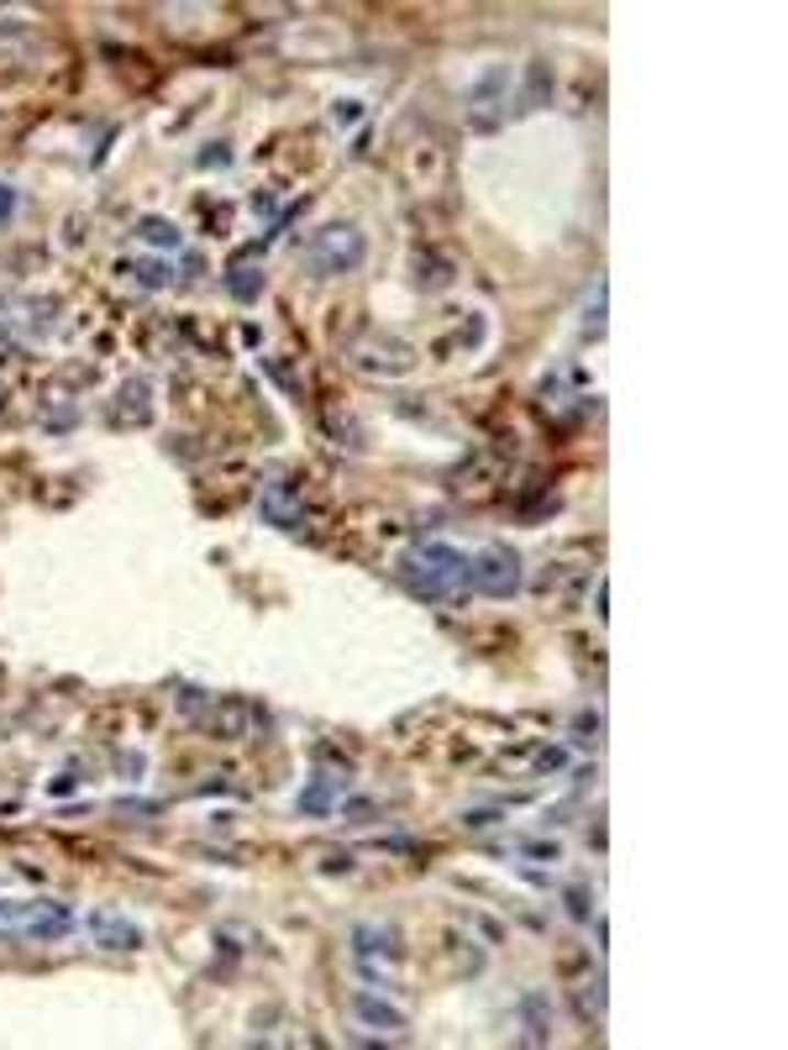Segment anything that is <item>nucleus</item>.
<instances>
[{"mask_svg": "<svg viewBox=\"0 0 788 1050\" xmlns=\"http://www.w3.org/2000/svg\"><path fill=\"white\" fill-rule=\"evenodd\" d=\"M400 583L415 599L453 604V599L468 594V557L457 547H447V541H421L415 551L400 557Z\"/></svg>", "mask_w": 788, "mask_h": 1050, "instance_id": "f257e3e1", "label": "nucleus"}, {"mask_svg": "<svg viewBox=\"0 0 788 1050\" xmlns=\"http://www.w3.org/2000/svg\"><path fill=\"white\" fill-rule=\"evenodd\" d=\"M74 930L79 919L58 898H0V946H53Z\"/></svg>", "mask_w": 788, "mask_h": 1050, "instance_id": "f03ea898", "label": "nucleus"}, {"mask_svg": "<svg viewBox=\"0 0 788 1050\" xmlns=\"http://www.w3.org/2000/svg\"><path fill=\"white\" fill-rule=\"evenodd\" d=\"M521 583H525V568H521V551L515 547L495 541V547H484L478 557H468V589H478L484 599L521 594Z\"/></svg>", "mask_w": 788, "mask_h": 1050, "instance_id": "7ed1b4c3", "label": "nucleus"}, {"mask_svg": "<svg viewBox=\"0 0 788 1050\" xmlns=\"http://www.w3.org/2000/svg\"><path fill=\"white\" fill-rule=\"evenodd\" d=\"M306 262H311V273H321V279L353 273L363 262V232L358 226H326V232H315Z\"/></svg>", "mask_w": 788, "mask_h": 1050, "instance_id": "20e7f679", "label": "nucleus"}, {"mask_svg": "<svg viewBox=\"0 0 788 1050\" xmlns=\"http://www.w3.org/2000/svg\"><path fill=\"white\" fill-rule=\"evenodd\" d=\"M504 96H510V69H504V64L484 69L474 85H468V100H463V105H468V121H474L478 132H495L504 121Z\"/></svg>", "mask_w": 788, "mask_h": 1050, "instance_id": "39448f33", "label": "nucleus"}, {"mask_svg": "<svg viewBox=\"0 0 788 1050\" xmlns=\"http://www.w3.org/2000/svg\"><path fill=\"white\" fill-rule=\"evenodd\" d=\"M85 925H90L100 951H137V946H143V925L126 919V914H116V908H96Z\"/></svg>", "mask_w": 788, "mask_h": 1050, "instance_id": "423d86ee", "label": "nucleus"}, {"mask_svg": "<svg viewBox=\"0 0 788 1050\" xmlns=\"http://www.w3.org/2000/svg\"><path fill=\"white\" fill-rule=\"evenodd\" d=\"M258 515L268 525L289 530L295 515H300V483H295V478H268V483H263V494H258Z\"/></svg>", "mask_w": 788, "mask_h": 1050, "instance_id": "0eeeda50", "label": "nucleus"}, {"mask_svg": "<svg viewBox=\"0 0 788 1050\" xmlns=\"http://www.w3.org/2000/svg\"><path fill=\"white\" fill-rule=\"evenodd\" d=\"M521 1014H525V1046H547L552 1040V1003L542 998V993H525Z\"/></svg>", "mask_w": 788, "mask_h": 1050, "instance_id": "6e6552de", "label": "nucleus"}, {"mask_svg": "<svg viewBox=\"0 0 788 1050\" xmlns=\"http://www.w3.org/2000/svg\"><path fill=\"white\" fill-rule=\"evenodd\" d=\"M353 1008H358L363 1025H379V1029H406V1014L395 1003L374 998V993H353Z\"/></svg>", "mask_w": 788, "mask_h": 1050, "instance_id": "1a4fd4ad", "label": "nucleus"}, {"mask_svg": "<svg viewBox=\"0 0 788 1050\" xmlns=\"http://www.w3.org/2000/svg\"><path fill=\"white\" fill-rule=\"evenodd\" d=\"M353 940H358V956H363V961H368V956H379V951H384V956L400 951L389 925H358V930H353Z\"/></svg>", "mask_w": 788, "mask_h": 1050, "instance_id": "9d476101", "label": "nucleus"}, {"mask_svg": "<svg viewBox=\"0 0 788 1050\" xmlns=\"http://www.w3.org/2000/svg\"><path fill=\"white\" fill-rule=\"evenodd\" d=\"M137 237L153 242V247H168V253L185 242V237H179V226H174V221H164V215H143V221H137Z\"/></svg>", "mask_w": 788, "mask_h": 1050, "instance_id": "9b49d317", "label": "nucleus"}, {"mask_svg": "<svg viewBox=\"0 0 788 1050\" xmlns=\"http://www.w3.org/2000/svg\"><path fill=\"white\" fill-rule=\"evenodd\" d=\"M547 90H552V69L542 64V58H536V64L525 69V90H521V100H515V105H521V111H536V100L547 96Z\"/></svg>", "mask_w": 788, "mask_h": 1050, "instance_id": "f8f14e48", "label": "nucleus"}, {"mask_svg": "<svg viewBox=\"0 0 788 1050\" xmlns=\"http://www.w3.org/2000/svg\"><path fill=\"white\" fill-rule=\"evenodd\" d=\"M226 294L242 300V305H253V300L263 294V273L258 268H232V273H226Z\"/></svg>", "mask_w": 788, "mask_h": 1050, "instance_id": "ddd939ff", "label": "nucleus"}, {"mask_svg": "<svg viewBox=\"0 0 788 1050\" xmlns=\"http://www.w3.org/2000/svg\"><path fill=\"white\" fill-rule=\"evenodd\" d=\"M332 783H336V778L315 772V783L306 788L300 798H295V804H300V814H326V809H332Z\"/></svg>", "mask_w": 788, "mask_h": 1050, "instance_id": "4468645a", "label": "nucleus"}, {"mask_svg": "<svg viewBox=\"0 0 788 1050\" xmlns=\"http://www.w3.org/2000/svg\"><path fill=\"white\" fill-rule=\"evenodd\" d=\"M126 400H132V421H147V415H153V405H147V383H143V379L121 383V410H126Z\"/></svg>", "mask_w": 788, "mask_h": 1050, "instance_id": "2eb2a0df", "label": "nucleus"}, {"mask_svg": "<svg viewBox=\"0 0 788 1050\" xmlns=\"http://www.w3.org/2000/svg\"><path fill=\"white\" fill-rule=\"evenodd\" d=\"M121 273H137V284H143V289H164V284H168V268H164V262H126Z\"/></svg>", "mask_w": 788, "mask_h": 1050, "instance_id": "dca6fc26", "label": "nucleus"}, {"mask_svg": "<svg viewBox=\"0 0 788 1050\" xmlns=\"http://www.w3.org/2000/svg\"><path fill=\"white\" fill-rule=\"evenodd\" d=\"M578 1003H584V1014H589V1008H595V1014H604V978L584 982V993H578Z\"/></svg>", "mask_w": 788, "mask_h": 1050, "instance_id": "f3484780", "label": "nucleus"}, {"mask_svg": "<svg viewBox=\"0 0 788 1050\" xmlns=\"http://www.w3.org/2000/svg\"><path fill=\"white\" fill-rule=\"evenodd\" d=\"M574 730H578V740H595L599 736V715H578Z\"/></svg>", "mask_w": 788, "mask_h": 1050, "instance_id": "a211bd4d", "label": "nucleus"}, {"mask_svg": "<svg viewBox=\"0 0 788 1050\" xmlns=\"http://www.w3.org/2000/svg\"><path fill=\"white\" fill-rule=\"evenodd\" d=\"M11 205H16V190H11V185H0V215H11Z\"/></svg>", "mask_w": 788, "mask_h": 1050, "instance_id": "6ab92c4d", "label": "nucleus"}]
</instances>
